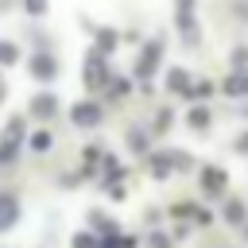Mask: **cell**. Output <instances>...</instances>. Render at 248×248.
I'll return each instance as SVG.
<instances>
[{
    "mask_svg": "<svg viewBox=\"0 0 248 248\" xmlns=\"http://www.w3.org/2000/svg\"><path fill=\"white\" fill-rule=\"evenodd\" d=\"M74 124H81V128H93V124H101V108H97L93 101L78 105V108H74Z\"/></svg>",
    "mask_w": 248,
    "mask_h": 248,
    "instance_id": "6da1fadb",
    "label": "cell"
},
{
    "mask_svg": "<svg viewBox=\"0 0 248 248\" xmlns=\"http://www.w3.org/2000/svg\"><path fill=\"white\" fill-rule=\"evenodd\" d=\"M31 74H35L39 81H50V78L58 74V66H54V58H46V54H35V58H31Z\"/></svg>",
    "mask_w": 248,
    "mask_h": 248,
    "instance_id": "7a4b0ae2",
    "label": "cell"
},
{
    "mask_svg": "<svg viewBox=\"0 0 248 248\" xmlns=\"http://www.w3.org/2000/svg\"><path fill=\"white\" fill-rule=\"evenodd\" d=\"M16 217H19V205H16V198L0 194V232H4L8 225H16Z\"/></svg>",
    "mask_w": 248,
    "mask_h": 248,
    "instance_id": "3957f363",
    "label": "cell"
},
{
    "mask_svg": "<svg viewBox=\"0 0 248 248\" xmlns=\"http://www.w3.org/2000/svg\"><path fill=\"white\" fill-rule=\"evenodd\" d=\"M225 89H229V93H248V70H236V74H229Z\"/></svg>",
    "mask_w": 248,
    "mask_h": 248,
    "instance_id": "277c9868",
    "label": "cell"
},
{
    "mask_svg": "<svg viewBox=\"0 0 248 248\" xmlns=\"http://www.w3.org/2000/svg\"><path fill=\"white\" fill-rule=\"evenodd\" d=\"M31 108H35V116H50V112L58 108V101L46 93V97H35V105H31Z\"/></svg>",
    "mask_w": 248,
    "mask_h": 248,
    "instance_id": "5b68a950",
    "label": "cell"
},
{
    "mask_svg": "<svg viewBox=\"0 0 248 248\" xmlns=\"http://www.w3.org/2000/svg\"><path fill=\"white\" fill-rule=\"evenodd\" d=\"M155 62H159V43H151V46H147V54H143V62H140L136 70H140V74H151V66H155Z\"/></svg>",
    "mask_w": 248,
    "mask_h": 248,
    "instance_id": "8992f818",
    "label": "cell"
},
{
    "mask_svg": "<svg viewBox=\"0 0 248 248\" xmlns=\"http://www.w3.org/2000/svg\"><path fill=\"white\" fill-rule=\"evenodd\" d=\"M202 178H205V190H221V186H225V174H221L217 167H205Z\"/></svg>",
    "mask_w": 248,
    "mask_h": 248,
    "instance_id": "52a82bcc",
    "label": "cell"
},
{
    "mask_svg": "<svg viewBox=\"0 0 248 248\" xmlns=\"http://www.w3.org/2000/svg\"><path fill=\"white\" fill-rule=\"evenodd\" d=\"M19 136H23V120H12V124L4 128V140H8V143H19Z\"/></svg>",
    "mask_w": 248,
    "mask_h": 248,
    "instance_id": "ba28073f",
    "label": "cell"
},
{
    "mask_svg": "<svg viewBox=\"0 0 248 248\" xmlns=\"http://www.w3.org/2000/svg\"><path fill=\"white\" fill-rule=\"evenodd\" d=\"M225 217L240 225V221H244V205H240V202H229V205H225Z\"/></svg>",
    "mask_w": 248,
    "mask_h": 248,
    "instance_id": "9c48e42d",
    "label": "cell"
},
{
    "mask_svg": "<svg viewBox=\"0 0 248 248\" xmlns=\"http://www.w3.org/2000/svg\"><path fill=\"white\" fill-rule=\"evenodd\" d=\"M16 54H19V50H16L12 43H0V62H16Z\"/></svg>",
    "mask_w": 248,
    "mask_h": 248,
    "instance_id": "30bf717a",
    "label": "cell"
},
{
    "mask_svg": "<svg viewBox=\"0 0 248 248\" xmlns=\"http://www.w3.org/2000/svg\"><path fill=\"white\" fill-rule=\"evenodd\" d=\"M170 85H174V89H190V85H186V74H182V70H170Z\"/></svg>",
    "mask_w": 248,
    "mask_h": 248,
    "instance_id": "8fae6325",
    "label": "cell"
},
{
    "mask_svg": "<svg viewBox=\"0 0 248 248\" xmlns=\"http://www.w3.org/2000/svg\"><path fill=\"white\" fill-rule=\"evenodd\" d=\"M31 147H39V151L50 147V136H46V132H35V136H31Z\"/></svg>",
    "mask_w": 248,
    "mask_h": 248,
    "instance_id": "7c38bea8",
    "label": "cell"
},
{
    "mask_svg": "<svg viewBox=\"0 0 248 248\" xmlns=\"http://www.w3.org/2000/svg\"><path fill=\"white\" fill-rule=\"evenodd\" d=\"M205 120H209V112H205V108H198V112H190V124H194V128H202Z\"/></svg>",
    "mask_w": 248,
    "mask_h": 248,
    "instance_id": "4fadbf2b",
    "label": "cell"
},
{
    "mask_svg": "<svg viewBox=\"0 0 248 248\" xmlns=\"http://www.w3.org/2000/svg\"><path fill=\"white\" fill-rule=\"evenodd\" d=\"M27 12H31V16H43V12H46V0H27Z\"/></svg>",
    "mask_w": 248,
    "mask_h": 248,
    "instance_id": "5bb4252c",
    "label": "cell"
},
{
    "mask_svg": "<svg viewBox=\"0 0 248 248\" xmlns=\"http://www.w3.org/2000/svg\"><path fill=\"white\" fill-rule=\"evenodd\" d=\"M112 43H116V35L108 31V35H101V50H112Z\"/></svg>",
    "mask_w": 248,
    "mask_h": 248,
    "instance_id": "9a60e30c",
    "label": "cell"
},
{
    "mask_svg": "<svg viewBox=\"0 0 248 248\" xmlns=\"http://www.w3.org/2000/svg\"><path fill=\"white\" fill-rule=\"evenodd\" d=\"M240 151H248V136H244V140H240Z\"/></svg>",
    "mask_w": 248,
    "mask_h": 248,
    "instance_id": "2e32d148",
    "label": "cell"
}]
</instances>
